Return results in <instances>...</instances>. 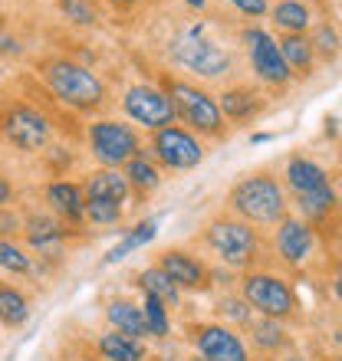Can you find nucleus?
Segmentation results:
<instances>
[{
    "label": "nucleus",
    "instance_id": "f257e3e1",
    "mask_svg": "<svg viewBox=\"0 0 342 361\" xmlns=\"http://www.w3.org/2000/svg\"><path fill=\"white\" fill-rule=\"evenodd\" d=\"M228 207L234 217L250 227H276L286 217V190L273 174H247L228 194Z\"/></svg>",
    "mask_w": 342,
    "mask_h": 361
},
{
    "label": "nucleus",
    "instance_id": "f03ea898",
    "mask_svg": "<svg viewBox=\"0 0 342 361\" xmlns=\"http://www.w3.org/2000/svg\"><path fill=\"white\" fill-rule=\"evenodd\" d=\"M43 82L53 92V99L76 112H99L105 105V82L89 66L73 63L66 56L47 59L43 63Z\"/></svg>",
    "mask_w": 342,
    "mask_h": 361
},
{
    "label": "nucleus",
    "instance_id": "7ed1b4c3",
    "mask_svg": "<svg viewBox=\"0 0 342 361\" xmlns=\"http://www.w3.org/2000/svg\"><path fill=\"white\" fill-rule=\"evenodd\" d=\"M162 89L175 105V118H181L191 135H204V138L224 135V115H220L218 99L211 92H204L194 82H184V79H165Z\"/></svg>",
    "mask_w": 342,
    "mask_h": 361
},
{
    "label": "nucleus",
    "instance_id": "20e7f679",
    "mask_svg": "<svg viewBox=\"0 0 342 361\" xmlns=\"http://www.w3.org/2000/svg\"><path fill=\"white\" fill-rule=\"evenodd\" d=\"M240 299L250 305V312H260L276 322H290L300 309L293 283L270 269H247L240 279Z\"/></svg>",
    "mask_w": 342,
    "mask_h": 361
},
{
    "label": "nucleus",
    "instance_id": "39448f33",
    "mask_svg": "<svg viewBox=\"0 0 342 361\" xmlns=\"http://www.w3.org/2000/svg\"><path fill=\"white\" fill-rule=\"evenodd\" d=\"M204 243L230 269H250L260 259V237L237 217H214L204 227Z\"/></svg>",
    "mask_w": 342,
    "mask_h": 361
},
{
    "label": "nucleus",
    "instance_id": "423d86ee",
    "mask_svg": "<svg viewBox=\"0 0 342 361\" xmlns=\"http://www.w3.org/2000/svg\"><path fill=\"white\" fill-rule=\"evenodd\" d=\"M171 59L201 79H218L230 73V53L214 39L204 37V27H188L181 37L171 39Z\"/></svg>",
    "mask_w": 342,
    "mask_h": 361
},
{
    "label": "nucleus",
    "instance_id": "0eeeda50",
    "mask_svg": "<svg viewBox=\"0 0 342 361\" xmlns=\"http://www.w3.org/2000/svg\"><path fill=\"white\" fill-rule=\"evenodd\" d=\"M86 142L89 152L102 168H122L125 161H132L142 152V135L138 128L119 118H95L86 128Z\"/></svg>",
    "mask_w": 342,
    "mask_h": 361
},
{
    "label": "nucleus",
    "instance_id": "6e6552de",
    "mask_svg": "<svg viewBox=\"0 0 342 361\" xmlns=\"http://www.w3.org/2000/svg\"><path fill=\"white\" fill-rule=\"evenodd\" d=\"M145 152L152 154L155 164H162L168 171H191L204 161V145L184 125H165V128L152 132V142Z\"/></svg>",
    "mask_w": 342,
    "mask_h": 361
},
{
    "label": "nucleus",
    "instance_id": "1a4fd4ad",
    "mask_svg": "<svg viewBox=\"0 0 342 361\" xmlns=\"http://www.w3.org/2000/svg\"><path fill=\"white\" fill-rule=\"evenodd\" d=\"M122 112L132 118L135 125H142L145 132H158L165 125H175V105H171L168 92L152 82H135L125 89L122 95Z\"/></svg>",
    "mask_w": 342,
    "mask_h": 361
},
{
    "label": "nucleus",
    "instance_id": "9d476101",
    "mask_svg": "<svg viewBox=\"0 0 342 361\" xmlns=\"http://www.w3.org/2000/svg\"><path fill=\"white\" fill-rule=\"evenodd\" d=\"M240 39H244V47H247L250 69L256 73L260 82H266V86H273V89H283L293 82L283 56H280V47H276L273 33H266V30H260V27H247L240 33Z\"/></svg>",
    "mask_w": 342,
    "mask_h": 361
},
{
    "label": "nucleus",
    "instance_id": "9b49d317",
    "mask_svg": "<svg viewBox=\"0 0 342 361\" xmlns=\"http://www.w3.org/2000/svg\"><path fill=\"white\" fill-rule=\"evenodd\" d=\"M0 132L13 148L20 152L37 154L49 145V135H53V125L43 112H37L33 105H13L7 109V115L0 118Z\"/></svg>",
    "mask_w": 342,
    "mask_h": 361
},
{
    "label": "nucleus",
    "instance_id": "f8f14e48",
    "mask_svg": "<svg viewBox=\"0 0 342 361\" xmlns=\"http://www.w3.org/2000/svg\"><path fill=\"white\" fill-rule=\"evenodd\" d=\"M191 345H194V355H201L208 361H254L244 338L224 322L194 325L191 329Z\"/></svg>",
    "mask_w": 342,
    "mask_h": 361
},
{
    "label": "nucleus",
    "instance_id": "ddd939ff",
    "mask_svg": "<svg viewBox=\"0 0 342 361\" xmlns=\"http://www.w3.org/2000/svg\"><path fill=\"white\" fill-rule=\"evenodd\" d=\"M316 227L306 224L300 217H283L276 224V237H273V247H276V257L280 263L293 269H303L316 253Z\"/></svg>",
    "mask_w": 342,
    "mask_h": 361
},
{
    "label": "nucleus",
    "instance_id": "4468645a",
    "mask_svg": "<svg viewBox=\"0 0 342 361\" xmlns=\"http://www.w3.org/2000/svg\"><path fill=\"white\" fill-rule=\"evenodd\" d=\"M158 269L178 286V293H201L211 283V269L198 257H191L188 250H165L158 257Z\"/></svg>",
    "mask_w": 342,
    "mask_h": 361
},
{
    "label": "nucleus",
    "instance_id": "2eb2a0df",
    "mask_svg": "<svg viewBox=\"0 0 342 361\" xmlns=\"http://www.w3.org/2000/svg\"><path fill=\"white\" fill-rule=\"evenodd\" d=\"M23 237H27L30 250H37L40 257H47V259L63 257L66 227H63L57 217H47V214H33V217L23 224Z\"/></svg>",
    "mask_w": 342,
    "mask_h": 361
},
{
    "label": "nucleus",
    "instance_id": "dca6fc26",
    "mask_svg": "<svg viewBox=\"0 0 342 361\" xmlns=\"http://www.w3.org/2000/svg\"><path fill=\"white\" fill-rule=\"evenodd\" d=\"M218 109H220V115H224L228 122L244 125V122H254V118L264 115L266 99L256 92V89H250V86H234V89H224V92H220Z\"/></svg>",
    "mask_w": 342,
    "mask_h": 361
},
{
    "label": "nucleus",
    "instance_id": "f3484780",
    "mask_svg": "<svg viewBox=\"0 0 342 361\" xmlns=\"http://www.w3.org/2000/svg\"><path fill=\"white\" fill-rule=\"evenodd\" d=\"M283 180L296 197H300V194H309V190L326 188V184H333V180H329V171H326L323 164H316L313 158H303V154H293V158L286 161Z\"/></svg>",
    "mask_w": 342,
    "mask_h": 361
},
{
    "label": "nucleus",
    "instance_id": "a211bd4d",
    "mask_svg": "<svg viewBox=\"0 0 342 361\" xmlns=\"http://www.w3.org/2000/svg\"><path fill=\"white\" fill-rule=\"evenodd\" d=\"M47 204L66 224H83L86 220L83 217L86 194H83V184H76V180H53V184H47Z\"/></svg>",
    "mask_w": 342,
    "mask_h": 361
},
{
    "label": "nucleus",
    "instance_id": "6ab92c4d",
    "mask_svg": "<svg viewBox=\"0 0 342 361\" xmlns=\"http://www.w3.org/2000/svg\"><path fill=\"white\" fill-rule=\"evenodd\" d=\"M276 47H280V56H283L290 76L293 79H309L313 76L316 53H313V47H309L306 33H283V37L276 39Z\"/></svg>",
    "mask_w": 342,
    "mask_h": 361
},
{
    "label": "nucleus",
    "instance_id": "aec40b11",
    "mask_svg": "<svg viewBox=\"0 0 342 361\" xmlns=\"http://www.w3.org/2000/svg\"><path fill=\"white\" fill-rule=\"evenodd\" d=\"M83 194L86 197H99V200H112V204H122L132 197V190H129V180L119 168H102V171H93L86 178L83 184Z\"/></svg>",
    "mask_w": 342,
    "mask_h": 361
},
{
    "label": "nucleus",
    "instance_id": "412c9836",
    "mask_svg": "<svg viewBox=\"0 0 342 361\" xmlns=\"http://www.w3.org/2000/svg\"><path fill=\"white\" fill-rule=\"evenodd\" d=\"M122 174L129 180V190L138 194V197H148V194H155V190L162 188V168L152 161V154L145 152V148L135 154L132 161L122 164Z\"/></svg>",
    "mask_w": 342,
    "mask_h": 361
},
{
    "label": "nucleus",
    "instance_id": "4be33fe9",
    "mask_svg": "<svg viewBox=\"0 0 342 361\" xmlns=\"http://www.w3.org/2000/svg\"><path fill=\"white\" fill-rule=\"evenodd\" d=\"M95 348H99V358L102 361H148L152 358L145 342L129 338V335H119V332H112V329L99 335Z\"/></svg>",
    "mask_w": 342,
    "mask_h": 361
},
{
    "label": "nucleus",
    "instance_id": "5701e85b",
    "mask_svg": "<svg viewBox=\"0 0 342 361\" xmlns=\"http://www.w3.org/2000/svg\"><path fill=\"white\" fill-rule=\"evenodd\" d=\"M247 329H250V342H254V348L260 355H280V352H286V348H290L286 325L276 322V319L260 315V319H250Z\"/></svg>",
    "mask_w": 342,
    "mask_h": 361
},
{
    "label": "nucleus",
    "instance_id": "b1692460",
    "mask_svg": "<svg viewBox=\"0 0 342 361\" xmlns=\"http://www.w3.org/2000/svg\"><path fill=\"white\" fill-rule=\"evenodd\" d=\"M105 319H109V329H112V332L145 342V322H142V309H138V302L115 299V302H109V309H105Z\"/></svg>",
    "mask_w": 342,
    "mask_h": 361
},
{
    "label": "nucleus",
    "instance_id": "393cba45",
    "mask_svg": "<svg viewBox=\"0 0 342 361\" xmlns=\"http://www.w3.org/2000/svg\"><path fill=\"white\" fill-rule=\"evenodd\" d=\"M266 13H270V20L283 33H306V30L313 27V10L303 0H276Z\"/></svg>",
    "mask_w": 342,
    "mask_h": 361
},
{
    "label": "nucleus",
    "instance_id": "a878e982",
    "mask_svg": "<svg viewBox=\"0 0 342 361\" xmlns=\"http://www.w3.org/2000/svg\"><path fill=\"white\" fill-rule=\"evenodd\" d=\"M158 237V217H148L142 220V224H135L132 230H125V237L115 243L109 253H105V267H115V263H122L129 253H135V250H142L145 243H152V240Z\"/></svg>",
    "mask_w": 342,
    "mask_h": 361
},
{
    "label": "nucleus",
    "instance_id": "bb28decb",
    "mask_svg": "<svg viewBox=\"0 0 342 361\" xmlns=\"http://www.w3.org/2000/svg\"><path fill=\"white\" fill-rule=\"evenodd\" d=\"M296 207H300V220H306V224H319V220H326L329 214H336V188L333 184H326V188L319 190H309V194H300L296 197Z\"/></svg>",
    "mask_w": 342,
    "mask_h": 361
},
{
    "label": "nucleus",
    "instance_id": "cd10ccee",
    "mask_svg": "<svg viewBox=\"0 0 342 361\" xmlns=\"http://www.w3.org/2000/svg\"><path fill=\"white\" fill-rule=\"evenodd\" d=\"M135 286L142 289V295H155V299H162V302L171 305V309H178V305H181L178 286L171 283V279H168V276H165L158 267L142 269V273L135 276Z\"/></svg>",
    "mask_w": 342,
    "mask_h": 361
},
{
    "label": "nucleus",
    "instance_id": "c85d7f7f",
    "mask_svg": "<svg viewBox=\"0 0 342 361\" xmlns=\"http://www.w3.org/2000/svg\"><path fill=\"white\" fill-rule=\"evenodd\" d=\"M30 322V299L20 293L17 286L0 283V325L20 329Z\"/></svg>",
    "mask_w": 342,
    "mask_h": 361
},
{
    "label": "nucleus",
    "instance_id": "c756f323",
    "mask_svg": "<svg viewBox=\"0 0 342 361\" xmlns=\"http://www.w3.org/2000/svg\"><path fill=\"white\" fill-rule=\"evenodd\" d=\"M142 322H145V338H155V342H165L171 335V312L168 305L162 299H155V295H142Z\"/></svg>",
    "mask_w": 342,
    "mask_h": 361
},
{
    "label": "nucleus",
    "instance_id": "7c9ffc66",
    "mask_svg": "<svg viewBox=\"0 0 342 361\" xmlns=\"http://www.w3.org/2000/svg\"><path fill=\"white\" fill-rule=\"evenodd\" d=\"M125 214L122 204H112V200H99V197H86V207H83V217L89 224H99V227H112L119 224Z\"/></svg>",
    "mask_w": 342,
    "mask_h": 361
},
{
    "label": "nucleus",
    "instance_id": "2f4dec72",
    "mask_svg": "<svg viewBox=\"0 0 342 361\" xmlns=\"http://www.w3.org/2000/svg\"><path fill=\"white\" fill-rule=\"evenodd\" d=\"M0 269L17 273V276H27L30 269H33V259H30V253L20 247V243L0 237Z\"/></svg>",
    "mask_w": 342,
    "mask_h": 361
},
{
    "label": "nucleus",
    "instance_id": "473e14b6",
    "mask_svg": "<svg viewBox=\"0 0 342 361\" xmlns=\"http://www.w3.org/2000/svg\"><path fill=\"white\" fill-rule=\"evenodd\" d=\"M309 39V47H313L316 56L323 59H336L339 56V33H336V27H329V23H319V27L313 30V37Z\"/></svg>",
    "mask_w": 342,
    "mask_h": 361
},
{
    "label": "nucleus",
    "instance_id": "72a5a7b5",
    "mask_svg": "<svg viewBox=\"0 0 342 361\" xmlns=\"http://www.w3.org/2000/svg\"><path fill=\"white\" fill-rule=\"evenodd\" d=\"M218 315L220 319H228V322L234 325H247L250 319H254V312H250V305L240 299V295H224L218 302Z\"/></svg>",
    "mask_w": 342,
    "mask_h": 361
},
{
    "label": "nucleus",
    "instance_id": "f704fd0d",
    "mask_svg": "<svg viewBox=\"0 0 342 361\" xmlns=\"http://www.w3.org/2000/svg\"><path fill=\"white\" fill-rule=\"evenodd\" d=\"M59 10L66 13V20H73L79 27H93L95 23V10L89 0H59Z\"/></svg>",
    "mask_w": 342,
    "mask_h": 361
},
{
    "label": "nucleus",
    "instance_id": "c9c22d12",
    "mask_svg": "<svg viewBox=\"0 0 342 361\" xmlns=\"http://www.w3.org/2000/svg\"><path fill=\"white\" fill-rule=\"evenodd\" d=\"M23 230V220H20V214H13L10 207H0V237L4 240H13Z\"/></svg>",
    "mask_w": 342,
    "mask_h": 361
},
{
    "label": "nucleus",
    "instance_id": "e433bc0d",
    "mask_svg": "<svg viewBox=\"0 0 342 361\" xmlns=\"http://www.w3.org/2000/svg\"><path fill=\"white\" fill-rule=\"evenodd\" d=\"M234 7L244 13V17H250V20H256V17H266V10H270V4L266 0H230Z\"/></svg>",
    "mask_w": 342,
    "mask_h": 361
},
{
    "label": "nucleus",
    "instance_id": "4c0bfd02",
    "mask_svg": "<svg viewBox=\"0 0 342 361\" xmlns=\"http://www.w3.org/2000/svg\"><path fill=\"white\" fill-rule=\"evenodd\" d=\"M0 53H4V56H20V53H23V47H20L17 37H10V33H0Z\"/></svg>",
    "mask_w": 342,
    "mask_h": 361
},
{
    "label": "nucleus",
    "instance_id": "58836bf2",
    "mask_svg": "<svg viewBox=\"0 0 342 361\" xmlns=\"http://www.w3.org/2000/svg\"><path fill=\"white\" fill-rule=\"evenodd\" d=\"M10 200H13V184H10L7 174L0 171V207H7Z\"/></svg>",
    "mask_w": 342,
    "mask_h": 361
},
{
    "label": "nucleus",
    "instance_id": "ea45409f",
    "mask_svg": "<svg viewBox=\"0 0 342 361\" xmlns=\"http://www.w3.org/2000/svg\"><path fill=\"white\" fill-rule=\"evenodd\" d=\"M336 125H339V118H336V115H329V118H326V135H329V138H336V135H339V128H336Z\"/></svg>",
    "mask_w": 342,
    "mask_h": 361
},
{
    "label": "nucleus",
    "instance_id": "a19ab883",
    "mask_svg": "<svg viewBox=\"0 0 342 361\" xmlns=\"http://www.w3.org/2000/svg\"><path fill=\"white\" fill-rule=\"evenodd\" d=\"M270 138H273L270 132H256V135H250V142H254V145H264V142H270Z\"/></svg>",
    "mask_w": 342,
    "mask_h": 361
},
{
    "label": "nucleus",
    "instance_id": "79ce46f5",
    "mask_svg": "<svg viewBox=\"0 0 342 361\" xmlns=\"http://www.w3.org/2000/svg\"><path fill=\"white\" fill-rule=\"evenodd\" d=\"M184 4H188V7H194V10H204V7H208V0H184Z\"/></svg>",
    "mask_w": 342,
    "mask_h": 361
},
{
    "label": "nucleus",
    "instance_id": "37998d69",
    "mask_svg": "<svg viewBox=\"0 0 342 361\" xmlns=\"http://www.w3.org/2000/svg\"><path fill=\"white\" fill-rule=\"evenodd\" d=\"M280 361H306V358H303V355H283Z\"/></svg>",
    "mask_w": 342,
    "mask_h": 361
},
{
    "label": "nucleus",
    "instance_id": "c03bdc74",
    "mask_svg": "<svg viewBox=\"0 0 342 361\" xmlns=\"http://www.w3.org/2000/svg\"><path fill=\"white\" fill-rule=\"evenodd\" d=\"M112 4H119V7H132V4H138V0H112Z\"/></svg>",
    "mask_w": 342,
    "mask_h": 361
},
{
    "label": "nucleus",
    "instance_id": "a18cd8bd",
    "mask_svg": "<svg viewBox=\"0 0 342 361\" xmlns=\"http://www.w3.org/2000/svg\"><path fill=\"white\" fill-rule=\"evenodd\" d=\"M148 361H178V358H165V355H162V358H148Z\"/></svg>",
    "mask_w": 342,
    "mask_h": 361
},
{
    "label": "nucleus",
    "instance_id": "49530a36",
    "mask_svg": "<svg viewBox=\"0 0 342 361\" xmlns=\"http://www.w3.org/2000/svg\"><path fill=\"white\" fill-rule=\"evenodd\" d=\"M191 361H208V358H201V355H194V358H191Z\"/></svg>",
    "mask_w": 342,
    "mask_h": 361
},
{
    "label": "nucleus",
    "instance_id": "de8ad7c7",
    "mask_svg": "<svg viewBox=\"0 0 342 361\" xmlns=\"http://www.w3.org/2000/svg\"><path fill=\"white\" fill-rule=\"evenodd\" d=\"M76 361H95V358H76Z\"/></svg>",
    "mask_w": 342,
    "mask_h": 361
},
{
    "label": "nucleus",
    "instance_id": "09e8293b",
    "mask_svg": "<svg viewBox=\"0 0 342 361\" xmlns=\"http://www.w3.org/2000/svg\"><path fill=\"white\" fill-rule=\"evenodd\" d=\"M266 4H270V0H266Z\"/></svg>",
    "mask_w": 342,
    "mask_h": 361
}]
</instances>
